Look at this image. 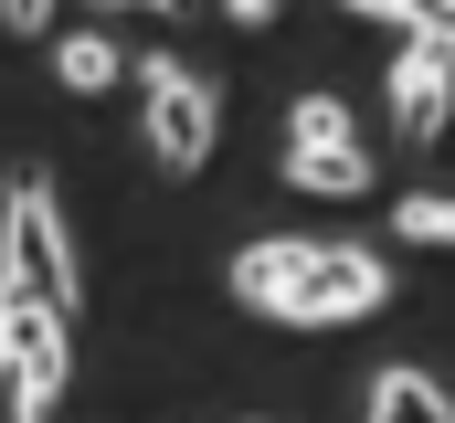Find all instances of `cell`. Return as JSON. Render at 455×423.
<instances>
[{
  "mask_svg": "<svg viewBox=\"0 0 455 423\" xmlns=\"http://www.w3.org/2000/svg\"><path fill=\"white\" fill-rule=\"evenodd\" d=\"M53 75H64L75 96H107L127 64H116V43H107V32H64V43H53Z\"/></svg>",
  "mask_w": 455,
  "mask_h": 423,
  "instance_id": "8",
  "label": "cell"
},
{
  "mask_svg": "<svg viewBox=\"0 0 455 423\" xmlns=\"http://www.w3.org/2000/svg\"><path fill=\"white\" fill-rule=\"evenodd\" d=\"M64 328H75L64 307H43V297L0 286V349H11V381H21V392H43V403H64V371H75Z\"/></svg>",
  "mask_w": 455,
  "mask_h": 423,
  "instance_id": "4",
  "label": "cell"
},
{
  "mask_svg": "<svg viewBox=\"0 0 455 423\" xmlns=\"http://www.w3.org/2000/svg\"><path fill=\"white\" fill-rule=\"evenodd\" d=\"M339 11H360V21H413V0H339Z\"/></svg>",
  "mask_w": 455,
  "mask_h": 423,
  "instance_id": "14",
  "label": "cell"
},
{
  "mask_svg": "<svg viewBox=\"0 0 455 423\" xmlns=\"http://www.w3.org/2000/svg\"><path fill=\"white\" fill-rule=\"evenodd\" d=\"M445 116H455V53L445 43H403V64H392V138L435 148Z\"/></svg>",
  "mask_w": 455,
  "mask_h": 423,
  "instance_id": "5",
  "label": "cell"
},
{
  "mask_svg": "<svg viewBox=\"0 0 455 423\" xmlns=\"http://www.w3.org/2000/svg\"><path fill=\"white\" fill-rule=\"evenodd\" d=\"M127 11H170V0H127Z\"/></svg>",
  "mask_w": 455,
  "mask_h": 423,
  "instance_id": "16",
  "label": "cell"
},
{
  "mask_svg": "<svg viewBox=\"0 0 455 423\" xmlns=\"http://www.w3.org/2000/svg\"><path fill=\"white\" fill-rule=\"evenodd\" d=\"M138 116H148L159 170H202V159H212V138H223L212 85H202V75H180L170 53H148V64H138Z\"/></svg>",
  "mask_w": 455,
  "mask_h": 423,
  "instance_id": "3",
  "label": "cell"
},
{
  "mask_svg": "<svg viewBox=\"0 0 455 423\" xmlns=\"http://www.w3.org/2000/svg\"><path fill=\"white\" fill-rule=\"evenodd\" d=\"M0 21H11V32L32 43V32H53V0H0Z\"/></svg>",
  "mask_w": 455,
  "mask_h": 423,
  "instance_id": "13",
  "label": "cell"
},
{
  "mask_svg": "<svg viewBox=\"0 0 455 423\" xmlns=\"http://www.w3.org/2000/svg\"><path fill=\"white\" fill-rule=\"evenodd\" d=\"M233 297L254 317H286V328H339V317L392 307V265L371 243H243L233 254Z\"/></svg>",
  "mask_w": 455,
  "mask_h": 423,
  "instance_id": "1",
  "label": "cell"
},
{
  "mask_svg": "<svg viewBox=\"0 0 455 423\" xmlns=\"http://www.w3.org/2000/svg\"><path fill=\"white\" fill-rule=\"evenodd\" d=\"M286 148H360V127H349L339 96H297L286 106Z\"/></svg>",
  "mask_w": 455,
  "mask_h": 423,
  "instance_id": "9",
  "label": "cell"
},
{
  "mask_svg": "<svg viewBox=\"0 0 455 423\" xmlns=\"http://www.w3.org/2000/svg\"><path fill=\"white\" fill-rule=\"evenodd\" d=\"M0 423H53V403H43V392H21V381L0 371Z\"/></svg>",
  "mask_w": 455,
  "mask_h": 423,
  "instance_id": "12",
  "label": "cell"
},
{
  "mask_svg": "<svg viewBox=\"0 0 455 423\" xmlns=\"http://www.w3.org/2000/svg\"><path fill=\"white\" fill-rule=\"evenodd\" d=\"M0 286H21V297L75 317V243H64V212H53L43 170H21L11 202H0Z\"/></svg>",
  "mask_w": 455,
  "mask_h": 423,
  "instance_id": "2",
  "label": "cell"
},
{
  "mask_svg": "<svg viewBox=\"0 0 455 423\" xmlns=\"http://www.w3.org/2000/svg\"><path fill=\"white\" fill-rule=\"evenodd\" d=\"M371 423H455V403L424 371H381V381H371Z\"/></svg>",
  "mask_w": 455,
  "mask_h": 423,
  "instance_id": "7",
  "label": "cell"
},
{
  "mask_svg": "<svg viewBox=\"0 0 455 423\" xmlns=\"http://www.w3.org/2000/svg\"><path fill=\"white\" fill-rule=\"evenodd\" d=\"M392 233H403V243H455V202L445 191H413V202L392 212Z\"/></svg>",
  "mask_w": 455,
  "mask_h": 423,
  "instance_id": "10",
  "label": "cell"
},
{
  "mask_svg": "<svg viewBox=\"0 0 455 423\" xmlns=\"http://www.w3.org/2000/svg\"><path fill=\"white\" fill-rule=\"evenodd\" d=\"M403 32H413V43H445V53H455V0H413V21H403Z\"/></svg>",
  "mask_w": 455,
  "mask_h": 423,
  "instance_id": "11",
  "label": "cell"
},
{
  "mask_svg": "<svg viewBox=\"0 0 455 423\" xmlns=\"http://www.w3.org/2000/svg\"><path fill=\"white\" fill-rule=\"evenodd\" d=\"M286 180L318 202H349V191H371V159L360 148H286Z\"/></svg>",
  "mask_w": 455,
  "mask_h": 423,
  "instance_id": "6",
  "label": "cell"
},
{
  "mask_svg": "<svg viewBox=\"0 0 455 423\" xmlns=\"http://www.w3.org/2000/svg\"><path fill=\"white\" fill-rule=\"evenodd\" d=\"M233 21H275V11H286V0H223Z\"/></svg>",
  "mask_w": 455,
  "mask_h": 423,
  "instance_id": "15",
  "label": "cell"
}]
</instances>
